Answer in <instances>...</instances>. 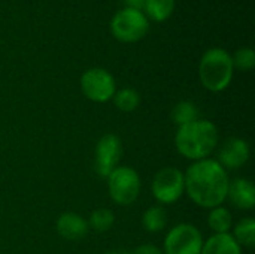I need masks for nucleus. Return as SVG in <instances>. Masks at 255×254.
<instances>
[{
	"instance_id": "nucleus-1",
	"label": "nucleus",
	"mask_w": 255,
	"mask_h": 254,
	"mask_svg": "<svg viewBox=\"0 0 255 254\" xmlns=\"http://www.w3.org/2000/svg\"><path fill=\"white\" fill-rule=\"evenodd\" d=\"M184 180L187 196L200 208L212 210L227 201L229 172L215 159L193 162L184 172Z\"/></svg>"
},
{
	"instance_id": "nucleus-2",
	"label": "nucleus",
	"mask_w": 255,
	"mask_h": 254,
	"mask_svg": "<svg viewBox=\"0 0 255 254\" xmlns=\"http://www.w3.org/2000/svg\"><path fill=\"white\" fill-rule=\"evenodd\" d=\"M218 138L217 126L209 120L199 118L190 124L178 127L175 133V147L182 157L191 162H199L209 159L218 145Z\"/></svg>"
},
{
	"instance_id": "nucleus-3",
	"label": "nucleus",
	"mask_w": 255,
	"mask_h": 254,
	"mask_svg": "<svg viewBox=\"0 0 255 254\" xmlns=\"http://www.w3.org/2000/svg\"><path fill=\"white\" fill-rule=\"evenodd\" d=\"M235 73L232 55L223 48L208 49L199 64V78L202 85L212 93H221L232 84Z\"/></svg>"
},
{
	"instance_id": "nucleus-4",
	"label": "nucleus",
	"mask_w": 255,
	"mask_h": 254,
	"mask_svg": "<svg viewBox=\"0 0 255 254\" xmlns=\"http://www.w3.org/2000/svg\"><path fill=\"white\" fill-rule=\"evenodd\" d=\"M108 193L120 207L133 205L142 190L140 175L131 166H118L108 175Z\"/></svg>"
},
{
	"instance_id": "nucleus-5",
	"label": "nucleus",
	"mask_w": 255,
	"mask_h": 254,
	"mask_svg": "<svg viewBox=\"0 0 255 254\" xmlns=\"http://www.w3.org/2000/svg\"><path fill=\"white\" fill-rule=\"evenodd\" d=\"M151 193L158 205H173L185 193L184 172L175 166L160 169L151 181Z\"/></svg>"
},
{
	"instance_id": "nucleus-6",
	"label": "nucleus",
	"mask_w": 255,
	"mask_h": 254,
	"mask_svg": "<svg viewBox=\"0 0 255 254\" xmlns=\"http://www.w3.org/2000/svg\"><path fill=\"white\" fill-rule=\"evenodd\" d=\"M149 22L142 10L124 7L115 13L111 21V31L115 39L124 43H133L145 37Z\"/></svg>"
},
{
	"instance_id": "nucleus-7",
	"label": "nucleus",
	"mask_w": 255,
	"mask_h": 254,
	"mask_svg": "<svg viewBox=\"0 0 255 254\" xmlns=\"http://www.w3.org/2000/svg\"><path fill=\"white\" fill-rule=\"evenodd\" d=\"M203 243V235L197 226L179 223L167 232L161 252L163 254H200Z\"/></svg>"
},
{
	"instance_id": "nucleus-8",
	"label": "nucleus",
	"mask_w": 255,
	"mask_h": 254,
	"mask_svg": "<svg viewBox=\"0 0 255 254\" xmlns=\"http://www.w3.org/2000/svg\"><path fill=\"white\" fill-rule=\"evenodd\" d=\"M81 90L84 96L94 103H106L112 100L117 84L111 72L102 67H91L81 76Z\"/></svg>"
},
{
	"instance_id": "nucleus-9",
	"label": "nucleus",
	"mask_w": 255,
	"mask_h": 254,
	"mask_svg": "<svg viewBox=\"0 0 255 254\" xmlns=\"http://www.w3.org/2000/svg\"><path fill=\"white\" fill-rule=\"evenodd\" d=\"M123 156V144L121 139L114 133L103 135L94 150V171L99 177L108 178V175L118 168Z\"/></svg>"
},
{
	"instance_id": "nucleus-10",
	"label": "nucleus",
	"mask_w": 255,
	"mask_h": 254,
	"mask_svg": "<svg viewBox=\"0 0 255 254\" xmlns=\"http://www.w3.org/2000/svg\"><path fill=\"white\" fill-rule=\"evenodd\" d=\"M251 157L250 144L242 138H229L218 151L217 162L229 172L241 169Z\"/></svg>"
},
{
	"instance_id": "nucleus-11",
	"label": "nucleus",
	"mask_w": 255,
	"mask_h": 254,
	"mask_svg": "<svg viewBox=\"0 0 255 254\" xmlns=\"http://www.w3.org/2000/svg\"><path fill=\"white\" fill-rule=\"evenodd\" d=\"M57 234L66 241H81L87 237L88 222L76 213H63L55 223Z\"/></svg>"
},
{
	"instance_id": "nucleus-12",
	"label": "nucleus",
	"mask_w": 255,
	"mask_h": 254,
	"mask_svg": "<svg viewBox=\"0 0 255 254\" xmlns=\"http://www.w3.org/2000/svg\"><path fill=\"white\" fill-rule=\"evenodd\" d=\"M227 201L238 210L251 211L255 207V187L247 178H236L230 181Z\"/></svg>"
},
{
	"instance_id": "nucleus-13",
	"label": "nucleus",
	"mask_w": 255,
	"mask_h": 254,
	"mask_svg": "<svg viewBox=\"0 0 255 254\" xmlns=\"http://www.w3.org/2000/svg\"><path fill=\"white\" fill-rule=\"evenodd\" d=\"M200 254H242V247L232 234H214L203 243Z\"/></svg>"
},
{
	"instance_id": "nucleus-14",
	"label": "nucleus",
	"mask_w": 255,
	"mask_h": 254,
	"mask_svg": "<svg viewBox=\"0 0 255 254\" xmlns=\"http://www.w3.org/2000/svg\"><path fill=\"white\" fill-rule=\"evenodd\" d=\"M167 211L161 205H154L142 214V226L148 234H160L167 228Z\"/></svg>"
},
{
	"instance_id": "nucleus-15",
	"label": "nucleus",
	"mask_w": 255,
	"mask_h": 254,
	"mask_svg": "<svg viewBox=\"0 0 255 254\" xmlns=\"http://www.w3.org/2000/svg\"><path fill=\"white\" fill-rule=\"evenodd\" d=\"M206 222H208L209 229L214 234H232L233 216H232V211L223 205L209 210Z\"/></svg>"
},
{
	"instance_id": "nucleus-16",
	"label": "nucleus",
	"mask_w": 255,
	"mask_h": 254,
	"mask_svg": "<svg viewBox=\"0 0 255 254\" xmlns=\"http://www.w3.org/2000/svg\"><path fill=\"white\" fill-rule=\"evenodd\" d=\"M232 237L241 247L253 249L255 246V220L253 217L241 219L235 228H232Z\"/></svg>"
},
{
	"instance_id": "nucleus-17",
	"label": "nucleus",
	"mask_w": 255,
	"mask_h": 254,
	"mask_svg": "<svg viewBox=\"0 0 255 254\" xmlns=\"http://www.w3.org/2000/svg\"><path fill=\"white\" fill-rule=\"evenodd\" d=\"M112 100H114V105H115V108L118 111L130 114V112H134L139 108V105H140V94L134 88L126 87V88L117 90L114 97H112Z\"/></svg>"
},
{
	"instance_id": "nucleus-18",
	"label": "nucleus",
	"mask_w": 255,
	"mask_h": 254,
	"mask_svg": "<svg viewBox=\"0 0 255 254\" xmlns=\"http://www.w3.org/2000/svg\"><path fill=\"white\" fill-rule=\"evenodd\" d=\"M199 118H200L199 108L193 102L182 100V102L176 103L175 108L172 109V121L178 127L190 124V123H193V121H196Z\"/></svg>"
},
{
	"instance_id": "nucleus-19",
	"label": "nucleus",
	"mask_w": 255,
	"mask_h": 254,
	"mask_svg": "<svg viewBox=\"0 0 255 254\" xmlns=\"http://www.w3.org/2000/svg\"><path fill=\"white\" fill-rule=\"evenodd\" d=\"M145 13L146 18L154 21H166L175 10V0H146L145 1Z\"/></svg>"
},
{
	"instance_id": "nucleus-20",
	"label": "nucleus",
	"mask_w": 255,
	"mask_h": 254,
	"mask_svg": "<svg viewBox=\"0 0 255 254\" xmlns=\"http://www.w3.org/2000/svg\"><path fill=\"white\" fill-rule=\"evenodd\" d=\"M115 223V214L109 208H97L88 217V228L97 234L108 232Z\"/></svg>"
},
{
	"instance_id": "nucleus-21",
	"label": "nucleus",
	"mask_w": 255,
	"mask_h": 254,
	"mask_svg": "<svg viewBox=\"0 0 255 254\" xmlns=\"http://www.w3.org/2000/svg\"><path fill=\"white\" fill-rule=\"evenodd\" d=\"M233 67L242 72L253 70L255 66V52L253 48H241L232 55Z\"/></svg>"
},
{
	"instance_id": "nucleus-22",
	"label": "nucleus",
	"mask_w": 255,
	"mask_h": 254,
	"mask_svg": "<svg viewBox=\"0 0 255 254\" xmlns=\"http://www.w3.org/2000/svg\"><path fill=\"white\" fill-rule=\"evenodd\" d=\"M128 254H163V252L154 244H142Z\"/></svg>"
},
{
	"instance_id": "nucleus-23",
	"label": "nucleus",
	"mask_w": 255,
	"mask_h": 254,
	"mask_svg": "<svg viewBox=\"0 0 255 254\" xmlns=\"http://www.w3.org/2000/svg\"><path fill=\"white\" fill-rule=\"evenodd\" d=\"M145 1H146V0H124V3L127 4V7L137 9V10H142V9H143Z\"/></svg>"
},
{
	"instance_id": "nucleus-24",
	"label": "nucleus",
	"mask_w": 255,
	"mask_h": 254,
	"mask_svg": "<svg viewBox=\"0 0 255 254\" xmlns=\"http://www.w3.org/2000/svg\"><path fill=\"white\" fill-rule=\"evenodd\" d=\"M103 254H128V253H124V252H106V253Z\"/></svg>"
}]
</instances>
